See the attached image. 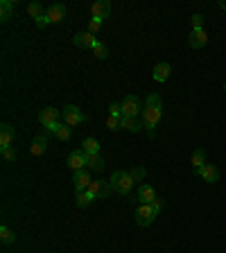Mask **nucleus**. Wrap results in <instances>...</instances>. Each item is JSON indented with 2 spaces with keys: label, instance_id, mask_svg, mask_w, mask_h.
<instances>
[{
  "label": "nucleus",
  "instance_id": "11",
  "mask_svg": "<svg viewBox=\"0 0 226 253\" xmlns=\"http://www.w3.org/2000/svg\"><path fill=\"white\" fill-rule=\"evenodd\" d=\"M68 167L75 172L84 170L86 167V154L82 152V149H77V152H70L68 154Z\"/></svg>",
  "mask_w": 226,
  "mask_h": 253
},
{
  "label": "nucleus",
  "instance_id": "2",
  "mask_svg": "<svg viewBox=\"0 0 226 253\" xmlns=\"http://www.w3.org/2000/svg\"><path fill=\"white\" fill-rule=\"evenodd\" d=\"M109 183H111L113 192H118V194H122V197H127V194L131 192V188H134V183H136V181L131 179L129 172L118 170V172H113V174H111Z\"/></svg>",
  "mask_w": 226,
  "mask_h": 253
},
{
  "label": "nucleus",
  "instance_id": "12",
  "mask_svg": "<svg viewBox=\"0 0 226 253\" xmlns=\"http://www.w3.org/2000/svg\"><path fill=\"white\" fill-rule=\"evenodd\" d=\"M170 72H172V66L165 64V61H161V64H156L154 66V70H152V77H154V82L163 84L170 79Z\"/></svg>",
  "mask_w": 226,
  "mask_h": 253
},
{
  "label": "nucleus",
  "instance_id": "37",
  "mask_svg": "<svg viewBox=\"0 0 226 253\" xmlns=\"http://www.w3.org/2000/svg\"><path fill=\"white\" fill-rule=\"evenodd\" d=\"M224 91H226V84H224Z\"/></svg>",
  "mask_w": 226,
  "mask_h": 253
},
{
  "label": "nucleus",
  "instance_id": "6",
  "mask_svg": "<svg viewBox=\"0 0 226 253\" xmlns=\"http://www.w3.org/2000/svg\"><path fill=\"white\" fill-rule=\"evenodd\" d=\"M64 120L68 127H77V124L86 122V115L82 113V109L75 104H66L64 106Z\"/></svg>",
  "mask_w": 226,
  "mask_h": 253
},
{
  "label": "nucleus",
  "instance_id": "20",
  "mask_svg": "<svg viewBox=\"0 0 226 253\" xmlns=\"http://www.w3.org/2000/svg\"><path fill=\"white\" fill-rule=\"evenodd\" d=\"M82 152L89 156V154H100V142L95 138H84L82 142Z\"/></svg>",
  "mask_w": 226,
  "mask_h": 253
},
{
  "label": "nucleus",
  "instance_id": "14",
  "mask_svg": "<svg viewBox=\"0 0 226 253\" xmlns=\"http://www.w3.org/2000/svg\"><path fill=\"white\" fill-rule=\"evenodd\" d=\"M39 120H41L43 127L57 124V120H59V111H57L54 106H48V109H41V113H39Z\"/></svg>",
  "mask_w": 226,
  "mask_h": 253
},
{
  "label": "nucleus",
  "instance_id": "32",
  "mask_svg": "<svg viewBox=\"0 0 226 253\" xmlns=\"http://www.w3.org/2000/svg\"><path fill=\"white\" fill-rule=\"evenodd\" d=\"M109 111H111V115H115V118H122V104H120V102H113V104L109 106Z\"/></svg>",
  "mask_w": 226,
  "mask_h": 253
},
{
  "label": "nucleus",
  "instance_id": "3",
  "mask_svg": "<svg viewBox=\"0 0 226 253\" xmlns=\"http://www.w3.org/2000/svg\"><path fill=\"white\" fill-rule=\"evenodd\" d=\"M64 18H66V5L52 2V5L45 9V16H41L36 21V27H45V25H50V23H59Z\"/></svg>",
  "mask_w": 226,
  "mask_h": 253
},
{
  "label": "nucleus",
  "instance_id": "16",
  "mask_svg": "<svg viewBox=\"0 0 226 253\" xmlns=\"http://www.w3.org/2000/svg\"><path fill=\"white\" fill-rule=\"evenodd\" d=\"M72 181H75V190H77V192H84V190H89V185H90L93 179L89 177V172L86 170H79V172H75Z\"/></svg>",
  "mask_w": 226,
  "mask_h": 253
},
{
  "label": "nucleus",
  "instance_id": "33",
  "mask_svg": "<svg viewBox=\"0 0 226 253\" xmlns=\"http://www.w3.org/2000/svg\"><path fill=\"white\" fill-rule=\"evenodd\" d=\"M100 21H95V18H90V23H89V30H86V32H89V34H93V36H95L97 34V32H100Z\"/></svg>",
  "mask_w": 226,
  "mask_h": 253
},
{
  "label": "nucleus",
  "instance_id": "22",
  "mask_svg": "<svg viewBox=\"0 0 226 253\" xmlns=\"http://www.w3.org/2000/svg\"><path fill=\"white\" fill-rule=\"evenodd\" d=\"M86 167L89 170H102L104 167V159H102L100 154H89L86 156Z\"/></svg>",
  "mask_w": 226,
  "mask_h": 253
},
{
  "label": "nucleus",
  "instance_id": "34",
  "mask_svg": "<svg viewBox=\"0 0 226 253\" xmlns=\"http://www.w3.org/2000/svg\"><path fill=\"white\" fill-rule=\"evenodd\" d=\"M2 159H5V161H16V149H14V147H5V149H2Z\"/></svg>",
  "mask_w": 226,
  "mask_h": 253
},
{
  "label": "nucleus",
  "instance_id": "1",
  "mask_svg": "<svg viewBox=\"0 0 226 253\" xmlns=\"http://www.w3.org/2000/svg\"><path fill=\"white\" fill-rule=\"evenodd\" d=\"M163 118V102L156 93H149L145 97V104H143V113H140V120H143L145 129L149 131V136H154V129L158 127Z\"/></svg>",
  "mask_w": 226,
  "mask_h": 253
},
{
  "label": "nucleus",
  "instance_id": "23",
  "mask_svg": "<svg viewBox=\"0 0 226 253\" xmlns=\"http://www.w3.org/2000/svg\"><path fill=\"white\" fill-rule=\"evenodd\" d=\"M203 165H206V149H195L192 152V167L197 170H202Z\"/></svg>",
  "mask_w": 226,
  "mask_h": 253
},
{
  "label": "nucleus",
  "instance_id": "4",
  "mask_svg": "<svg viewBox=\"0 0 226 253\" xmlns=\"http://www.w3.org/2000/svg\"><path fill=\"white\" fill-rule=\"evenodd\" d=\"M161 210H156L152 204H138V210H136V224L138 226H149V224L156 219Z\"/></svg>",
  "mask_w": 226,
  "mask_h": 253
},
{
  "label": "nucleus",
  "instance_id": "15",
  "mask_svg": "<svg viewBox=\"0 0 226 253\" xmlns=\"http://www.w3.org/2000/svg\"><path fill=\"white\" fill-rule=\"evenodd\" d=\"M72 43H75L77 47H90V50H93V46L97 43V39L93 34H89V32H79V34L72 36Z\"/></svg>",
  "mask_w": 226,
  "mask_h": 253
},
{
  "label": "nucleus",
  "instance_id": "28",
  "mask_svg": "<svg viewBox=\"0 0 226 253\" xmlns=\"http://www.w3.org/2000/svg\"><path fill=\"white\" fill-rule=\"evenodd\" d=\"M57 138H59V140H70V136H72V129L70 127H68V124H59V129H57Z\"/></svg>",
  "mask_w": 226,
  "mask_h": 253
},
{
  "label": "nucleus",
  "instance_id": "25",
  "mask_svg": "<svg viewBox=\"0 0 226 253\" xmlns=\"http://www.w3.org/2000/svg\"><path fill=\"white\" fill-rule=\"evenodd\" d=\"M0 240H2V244H14L16 235H14V230L9 226H0Z\"/></svg>",
  "mask_w": 226,
  "mask_h": 253
},
{
  "label": "nucleus",
  "instance_id": "30",
  "mask_svg": "<svg viewBox=\"0 0 226 253\" xmlns=\"http://www.w3.org/2000/svg\"><path fill=\"white\" fill-rule=\"evenodd\" d=\"M203 21H206V18H203L202 14H192V18H190L192 30H203Z\"/></svg>",
  "mask_w": 226,
  "mask_h": 253
},
{
  "label": "nucleus",
  "instance_id": "13",
  "mask_svg": "<svg viewBox=\"0 0 226 253\" xmlns=\"http://www.w3.org/2000/svg\"><path fill=\"white\" fill-rule=\"evenodd\" d=\"M138 204H152L154 199H158L156 197V190L152 188V185H147V183H143L140 188H138V194H136Z\"/></svg>",
  "mask_w": 226,
  "mask_h": 253
},
{
  "label": "nucleus",
  "instance_id": "10",
  "mask_svg": "<svg viewBox=\"0 0 226 253\" xmlns=\"http://www.w3.org/2000/svg\"><path fill=\"white\" fill-rule=\"evenodd\" d=\"M197 174H199L202 181H206V183H217L220 181V170H217L213 163H206L202 170H197Z\"/></svg>",
  "mask_w": 226,
  "mask_h": 253
},
{
  "label": "nucleus",
  "instance_id": "19",
  "mask_svg": "<svg viewBox=\"0 0 226 253\" xmlns=\"http://www.w3.org/2000/svg\"><path fill=\"white\" fill-rule=\"evenodd\" d=\"M12 12H14L12 0H0V21H2V23H7V21L12 18Z\"/></svg>",
  "mask_w": 226,
  "mask_h": 253
},
{
  "label": "nucleus",
  "instance_id": "7",
  "mask_svg": "<svg viewBox=\"0 0 226 253\" xmlns=\"http://www.w3.org/2000/svg\"><path fill=\"white\" fill-rule=\"evenodd\" d=\"M90 16L102 23L104 18L111 16V2H109V0H95V2L90 5Z\"/></svg>",
  "mask_w": 226,
  "mask_h": 253
},
{
  "label": "nucleus",
  "instance_id": "17",
  "mask_svg": "<svg viewBox=\"0 0 226 253\" xmlns=\"http://www.w3.org/2000/svg\"><path fill=\"white\" fill-rule=\"evenodd\" d=\"M48 138L45 136H36L34 140H32V145H30V152H32V156H43V154L48 152Z\"/></svg>",
  "mask_w": 226,
  "mask_h": 253
},
{
  "label": "nucleus",
  "instance_id": "36",
  "mask_svg": "<svg viewBox=\"0 0 226 253\" xmlns=\"http://www.w3.org/2000/svg\"><path fill=\"white\" fill-rule=\"evenodd\" d=\"M220 7L222 9H226V0H220Z\"/></svg>",
  "mask_w": 226,
  "mask_h": 253
},
{
  "label": "nucleus",
  "instance_id": "8",
  "mask_svg": "<svg viewBox=\"0 0 226 253\" xmlns=\"http://www.w3.org/2000/svg\"><path fill=\"white\" fill-rule=\"evenodd\" d=\"M89 192L93 194L95 199H107L109 194L113 192V188H111V183L109 181H90Z\"/></svg>",
  "mask_w": 226,
  "mask_h": 253
},
{
  "label": "nucleus",
  "instance_id": "24",
  "mask_svg": "<svg viewBox=\"0 0 226 253\" xmlns=\"http://www.w3.org/2000/svg\"><path fill=\"white\" fill-rule=\"evenodd\" d=\"M95 201V197L89 192V190H84V192H77V206L79 208H86V206H90Z\"/></svg>",
  "mask_w": 226,
  "mask_h": 253
},
{
  "label": "nucleus",
  "instance_id": "21",
  "mask_svg": "<svg viewBox=\"0 0 226 253\" xmlns=\"http://www.w3.org/2000/svg\"><path fill=\"white\" fill-rule=\"evenodd\" d=\"M143 127H145L143 120H138V118H125V115H122V129H129V131H134V134H136V131H140Z\"/></svg>",
  "mask_w": 226,
  "mask_h": 253
},
{
  "label": "nucleus",
  "instance_id": "35",
  "mask_svg": "<svg viewBox=\"0 0 226 253\" xmlns=\"http://www.w3.org/2000/svg\"><path fill=\"white\" fill-rule=\"evenodd\" d=\"M152 206H154L156 210H161V208H163V199H154V201H152Z\"/></svg>",
  "mask_w": 226,
  "mask_h": 253
},
{
  "label": "nucleus",
  "instance_id": "9",
  "mask_svg": "<svg viewBox=\"0 0 226 253\" xmlns=\"http://www.w3.org/2000/svg\"><path fill=\"white\" fill-rule=\"evenodd\" d=\"M188 43H190L192 50H202V47H206V43H208L206 30H192L190 36H188Z\"/></svg>",
  "mask_w": 226,
  "mask_h": 253
},
{
  "label": "nucleus",
  "instance_id": "27",
  "mask_svg": "<svg viewBox=\"0 0 226 253\" xmlns=\"http://www.w3.org/2000/svg\"><path fill=\"white\" fill-rule=\"evenodd\" d=\"M93 54H95L97 59H107V57H109V47L104 46L102 41H97L95 46H93Z\"/></svg>",
  "mask_w": 226,
  "mask_h": 253
},
{
  "label": "nucleus",
  "instance_id": "26",
  "mask_svg": "<svg viewBox=\"0 0 226 253\" xmlns=\"http://www.w3.org/2000/svg\"><path fill=\"white\" fill-rule=\"evenodd\" d=\"M27 14H30L34 21H39L41 16H45V9H43V5L41 2H32L30 7H27Z\"/></svg>",
  "mask_w": 226,
  "mask_h": 253
},
{
  "label": "nucleus",
  "instance_id": "31",
  "mask_svg": "<svg viewBox=\"0 0 226 253\" xmlns=\"http://www.w3.org/2000/svg\"><path fill=\"white\" fill-rule=\"evenodd\" d=\"M129 174H131V179H134V181H143L145 174H147V170H145V167H134Z\"/></svg>",
  "mask_w": 226,
  "mask_h": 253
},
{
  "label": "nucleus",
  "instance_id": "29",
  "mask_svg": "<svg viewBox=\"0 0 226 253\" xmlns=\"http://www.w3.org/2000/svg\"><path fill=\"white\" fill-rule=\"evenodd\" d=\"M107 127L111 131H118V129H122V118H115V115H109V120H107Z\"/></svg>",
  "mask_w": 226,
  "mask_h": 253
},
{
  "label": "nucleus",
  "instance_id": "18",
  "mask_svg": "<svg viewBox=\"0 0 226 253\" xmlns=\"http://www.w3.org/2000/svg\"><path fill=\"white\" fill-rule=\"evenodd\" d=\"M12 142H14V127L5 122L0 127V149L12 147Z\"/></svg>",
  "mask_w": 226,
  "mask_h": 253
},
{
  "label": "nucleus",
  "instance_id": "5",
  "mask_svg": "<svg viewBox=\"0 0 226 253\" xmlns=\"http://www.w3.org/2000/svg\"><path fill=\"white\" fill-rule=\"evenodd\" d=\"M120 104H122V115L125 118H138L143 113V104H140V100H138L136 95H127Z\"/></svg>",
  "mask_w": 226,
  "mask_h": 253
}]
</instances>
